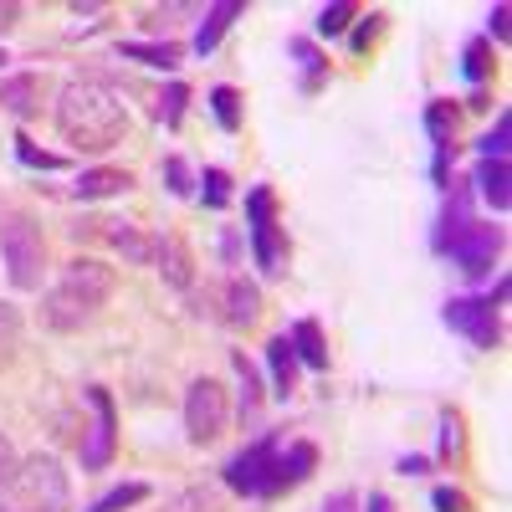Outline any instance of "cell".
Here are the masks:
<instances>
[{
    "label": "cell",
    "mask_w": 512,
    "mask_h": 512,
    "mask_svg": "<svg viewBox=\"0 0 512 512\" xmlns=\"http://www.w3.org/2000/svg\"><path fill=\"white\" fill-rule=\"evenodd\" d=\"M52 123H57L62 144H72L77 154H108L128 134V103L108 77L77 72L52 98Z\"/></svg>",
    "instance_id": "obj_1"
},
{
    "label": "cell",
    "mask_w": 512,
    "mask_h": 512,
    "mask_svg": "<svg viewBox=\"0 0 512 512\" xmlns=\"http://www.w3.org/2000/svg\"><path fill=\"white\" fill-rule=\"evenodd\" d=\"M118 292V272L98 256H72L57 272V282L41 292V323L52 333H82L88 323H98V313L113 303Z\"/></svg>",
    "instance_id": "obj_2"
},
{
    "label": "cell",
    "mask_w": 512,
    "mask_h": 512,
    "mask_svg": "<svg viewBox=\"0 0 512 512\" xmlns=\"http://www.w3.org/2000/svg\"><path fill=\"white\" fill-rule=\"evenodd\" d=\"M0 512H72V472L52 451L21 456L11 487L0 492Z\"/></svg>",
    "instance_id": "obj_3"
},
{
    "label": "cell",
    "mask_w": 512,
    "mask_h": 512,
    "mask_svg": "<svg viewBox=\"0 0 512 512\" xmlns=\"http://www.w3.org/2000/svg\"><path fill=\"white\" fill-rule=\"evenodd\" d=\"M0 267L16 292H41L47 277V236L31 210H6L0 216Z\"/></svg>",
    "instance_id": "obj_4"
},
{
    "label": "cell",
    "mask_w": 512,
    "mask_h": 512,
    "mask_svg": "<svg viewBox=\"0 0 512 512\" xmlns=\"http://www.w3.org/2000/svg\"><path fill=\"white\" fill-rule=\"evenodd\" d=\"M502 303H507V277H497V287L487 292V297H451V303L441 308V318H446V328H456L472 349H482V354H492L497 344H502Z\"/></svg>",
    "instance_id": "obj_5"
},
{
    "label": "cell",
    "mask_w": 512,
    "mask_h": 512,
    "mask_svg": "<svg viewBox=\"0 0 512 512\" xmlns=\"http://www.w3.org/2000/svg\"><path fill=\"white\" fill-rule=\"evenodd\" d=\"M246 241H251V256L267 277H282L287 272V231L277 226V195L272 185H251L246 190Z\"/></svg>",
    "instance_id": "obj_6"
},
{
    "label": "cell",
    "mask_w": 512,
    "mask_h": 512,
    "mask_svg": "<svg viewBox=\"0 0 512 512\" xmlns=\"http://www.w3.org/2000/svg\"><path fill=\"white\" fill-rule=\"evenodd\" d=\"M231 425V400H226V384L195 374L190 390H185V436L190 446H216Z\"/></svg>",
    "instance_id": "obj_7"
},
{
    "label": "cell",
    "mask_w": 512,
    "mask_h": 512,
    "mask_svg": "<svg viewBox=\"0 0 512 512\" xmlns=\"http://www.w3.org/2000/svg\"><path fill=\"white\" fill-rule=\"evenodd\" d=\"M82 400H88V410H93V425H88V436L77 441V461H82V472H108L113 456H118V410H113V395H108V384H88Z\"/></svg>",
    "instance_id": "obj_8"
},
{
    "label": "cell",
    "mask_w": 512,
    "mask_h": 512,
    "mask_svg": "<svg viewBox=\"0 0 512 512\" xmlns=\"http://www.w3.org/2000/svg\"><path fill=\"white\" fill-rule=\"evenodd\" d=\"M282 451V436L277 431H262L256 441H246L226 466H221V482L241 497H267V482H272V461Z\"/></svg>",
    "instance_id": "obj_9"
},
{
    "label": "cell",
    "mask_w": 512,
    "mask_h": 512,
    "mask_svg": "<svg viewBox=\"0 0 512 512\" xmlns=\"http://www.w3.org/2000/svg\"><path fill=\"white\" fill-rule=\"evenodd\" d=\"M502 246H507L502 226H492V221H472V226H466L441 256H446V262H451L461 277L482 282V277H492V267L502 262Z\"/></svg>",
    "instance_id": "obj_10"
},
{
    "label": "cell",
    "mask_w": 512,
    "mask_h": 512,
    "mask_svg": "<svg viewBox=\"0 0 512 512\" xmlns=\"http://www.w3.org/2000/svg\"><path fill=\"white\" fill-rule=\"evenodd\" d=\"M210 303H216V318L236 333L256 328V318H262V287H256L246 272H226L216 282V292H210Z\"/></svg>",
    "instance_id": "obj_11"
},
{
    "label": "cell",
    "mask_w": 512,
    "mask_h": 512,
    "mask_svg": "<svg viewBox=\"0 0 512 512\" xmlns=\"http://www.w3.org/2000/svg\"><path fill=\"white\" fill-rule=\"evenodd\" d=\"M72 236L82 241V236H98V241H108L128 267H154V236L149 231H139L134 221H77L72 226Z\"/></svg>",
    "instance_id": "obj_12"
},
{
    "label": "cell",
    "mask_w": 512,
    "mask_h": 512,
    "mask_svg": "<svg viewBox=\"0 0 512 512\" xmlns=\"http://www.w3.org/2000/svg\"><path fill=\"white\" fill-rule=\"evenodd\" d=\"M313 472H318V446H313V441H282V451H277V461H272L267 497H282V492H292V487H303Z\"/></svg>",
    "instance_id": "obj_13"
},
{
    "label": "cell",
    "mask_w": 512,
    "mask_h": 512,
    "mask_svg": "<svg viewBox=\"0 0 512 512\" xmlns=\"http://www.w3.org/2000/svg\"><path fill=\"white\" fill-rule=\"evenodd\" d=\"M154 267H159V277L175 287V292H190L195 287V251L185 246L180 231L154 236Z\"/></svg>",
    "instance_id": "obj_14"
},
{
    "label": "cell",
    "mask_w": 512,
    "mask_h": 512,
    "mask_svg": "<svg viewBox=\"0 0 512 512\" xmlns=\"http://www.w3.org/2000/svg\"><path fill=\"white\" fill-rule=\"evenodd\" d=\"M472 185H466V180H451L446 185V200H441V216H436V231H431V246L436 251H446L466 226H472Z\"/></svg>",
    "instance_id": "obj_15"
},
{
    "label": "cell",
    "mask_w": 512,
    "mask_h": 512,
    "mask_svg": "<svg viewBox=\"0 0 512 512\" xmlns=\"http://www.w3.org/2000/svg\"><path fill=\"white\" fill-rule=\"evenodd\" d=\"M41 98H47V82H41V72H11L0 77V113L11 118H36L41 113Z\"/></svg>",
    "instance_id": "obj_16"
},
{
    "label": "cell",
    "mask_w": 512,
    "mask_h": 512,
    "mask_svg": "<svg viewBox=\"0 0 512 512\" xmlns=\"http://www.w3.org/2000/svg\"><path fill=\"white\" fill-rule=\"evenodd\" d=\"M246 16V0H216V6H205L200 11V26H195V41H190V52L195 57H210L221 47V36Z\"/></svg>",
    "instance_id": "obj_17"
},
{
    "label": "cell",
    "mask_w": 512,
    "mask_h": 512,
    "mask_svg": "<svg viewBox=\"0 0 512 512\" xmlns=\"http://www.w3.org/2000/svg\"><path fill=\"white\" fill-rule=\"evenodd\" d=\"M297 369H303V364H297L287 333H272L267 338V384H272L277 400H292L297 395Z\"/></svg>",
    "instance_id": "obj_18"
},
{
    "label": "cell",
    "mask_w": 512,
    "mask_h": 512,
    "mask_svg": "<svg viewBox=\"0 0 512 512\" xmlns=\"http://www.w3.org/2000/svg\"><path fill=\"white\" fill-rule=\"evenodd\" d=\"M134 190V175L128 169H108V164H98V169H82L77 175V185H72V200H113V195H128Z\"/></svg>",
    "instance_id": "obj_19"
},
{
    "label": "cell",
    "mask_w": 512,
    "mask_h": 512,
    "mask_svg": "<svg viewBox=\"0 0 512 512\" xmlns=\"http://www.w3.org/2000/svg\"><path fill=\"white\" fill-rule=\"evenodd\" d=\"M466 185H472V195L477 200H487L492 210H497V216H507V205H512V175H507V159H482L477 164V175L472 180H466Z\"/></svg>",
    "instance_id": "obj_20"
},
{
    "label": "cell",
    "mask_w": 512,
    "mask_h": 512,
    "mask_svg": "<svg viewBox=\"0 0 512 512\" xmlns=\"http://www.w3.org/2000/svg\"><path fill=\"white\" fill-rule=\"evenodd\" d=\"M287 344H292V354H297V364H303V369H313V374L328 369V338H323L318 318H297L287 328Z\"/></svg>",
    "instance_id": "obj_21"
},
{
    "label": "cell",
    "mask_w": 512,
    "mask_h": 512,
    "mask_svg": "<svg viewBox=\"0 0 512 512\" xmlns=\"http://www.w3.org/2000/svg\"><path fill=\"white\" fill-rule=\"evenodd\" d=\"M118 57L123 62H139V67L175 72L185 62V47H180V41H118Z\"/></svg>",
    "instance_id": "obj_22"
},
{
    "label": "cell",
    "mask_w": 512,
    "mask_h": 512,
    "mask_svg": "<svg viewBox=\"0 0 512 512\" xmlns=\"http://www.w3.org/2000/svg\"><path fill=\"white\" fill-rule=\"evenodd\" d=\"M231 369H236V384H241V425L256 415V410H262V369H256L241 349H231Z\"/></svg>",
    "instance_id": "obj_23"
},
{
    "label": "cell",
    "mask_w": 512,
    "mask_h": 512,
    "mask_svg": "<svg viewBox=\"0 0 512 512\" xmlns=\"http://www.w3.org/2000/svg\"><path fill=\"white\" fill-rule=\"evenodd\" d=\"M21 344H26V318L16 303L0 297V369H11L21 359Z\"/></svg>",
    "instance_id": "obj_24"
},
{
    "label": "cell",
    "mask_w": 512,
    "mask_h": 512,
    "mask_svg": "<svg viewBox=\"0 0 512 512\" xmlns=\"http://www.w3.org/2000/svg\"><path fill=\"white\" fill-rule=\"evenodd\" d=\"M461 451H466L461 410H441V415H436V461H441V466H456Z\"/></svg>",
    "instance_id": "obj_25"
},
{
    "label": "cell",
    "mask_w": 512,
    "mask_h": 512,
    "mask_svg": "<svg viewBox=\"0 0 512 512\" xmlns=\"http://www.w3.org/2000/svg\"><path fill=\"white\" fill-rule=\"evenodd\" d=\"M461 77L472 82V93L487 88V77H492V41H487V36H472V41L461 47Z\"/></svg>",
    "instance_id": "obj_26"
},
{
    "label": "cell",
    "mask_w": 512,
    "mask_h": 512,
    "mask_svg": "<svg viewBox=\"0 0 512 512\" xmlns=\"http://www.w3.org/2000/svg\"><path fill=\"white\" fill-rule=\"evenodd\" d=\"M287 52H292L297 67H303V93H318V82H323V72H328V62H323V52H318V41L292 36V41H287Z\"/></svg>",
    "instance_id": "obj_27"
},
{
    "label": "cell",
    "mask_w": 512,
    "mask_h": 512,
    "mask_svg": "<svg viewBox=\"0 0 512 512\" xmlns=\"http://www.w3.org/2000/svg\"><path fill=\"white\" fill-rule=\"evenodd\" d=\"M425 134H431V149H446V144H456V108H451L446 98L425 103Z\"/></svg>",
    "instance_id": "obj_28"
},
{
    "label": "cell",
    "mask_w": 512,
    "mask_h": 512,
    "mask_svg": "<svg viewBox=\"0 0 512 512\" xmlns=\"http://www.w3.org/2000/svg\"><path fill=\"white\" fill-rule=\"evenodd\" d=\"M139 502H149V482H118V487H108L93 507H82V512H128Z\"/></svg>",
    "instance_id": "obj_29"
},
{
    "label": "cell",
    "mask_w": 512,
    "mask_h": 512,
    "mask_svg": "<svg viewBox=\"0 0 512 512\" xmlns=\"http://www.w3.org/2000/svg\"><path fill=\"white\" fill-rule=\"evenodd\" d=\"M210 113H216V123L226 128V134H241V93L231 88V82H221V88H210Z\"/></svg>",
    "instance_id": "obj_30"
},
{
    "label": "cell",
    "mask_w": 512,
    "mask_h": 512,
    "mask_svg": "<svg viewBox=\"0 0 512 512\" xmlns=\"http://www.w3.org/2000/svg\"><path fill=\"white\" fill-rule=\"evenodd\" d=\"M185 108H190V88H185V82H169V88L154 98V118L164 128H180L185 123Z\"/></svg>",
    "instance_id": "obj_31"
},
{
    "label": "cell",
    "mask_w": 512,
    "mask_h": 512,
    "mask_svg": "<svg viewBox=\"0 0 512 512\" xmlns=\"http://www.w3.org/2000/svg\"><path fill=\"white\" fill-rule=\"evenodd\" d=\"M354 21H359V6H349V0H333V6L318 11V26H313V31H318L323 41H333V36H349Z\"/></svg>",
    "instance_id": "obj_32"
},
{
    "label": "cell",
    "mask_w": 512,
    "mask_h": 512,
    "mask_svg": "<svg viewBox=\"0 0 512 512\" xmlns=\"http://www.w3.org/2000/svg\"><path fill=\"white\" fill-rule=\"evenodd\" d=\"M195 185H200V200H205L210 210H226V205H231V175H226L221 164H205Z\"/></svg>",
    "instance_id": "obj_33"
},
{
    "label": "cell",
    "mask_w": 512,
    "mask_h": 512,
    "mask_svg": "<svg viewBox=\"0 0 512 512\" xmlns=\"http://www.w3.org/2000/svg\"><path fill=\"white\" fill-rule=\"evenodd\" d=\"M159 175H164V190L175 195V200L195 195V175H190V164H185L180 154H164V164H159Z\"/></svg>",
    "instance_id": "obj_34"
},
{
    "label": "cell",
    "mask_w": 512,
    "mask_h": 512,
    "mask_svg": "<svg viewBox=\"0 0 512 512\" xmlns=\"http://www.w3.org/2000/svg\"><path fill=\"white\" fill-rule=\"evenodd\" d=\"M507 139H512V113L502 108V113H497V123L477 139V154H482V159H507Z\"/></svg>",
    "instance_id": "obj_35"
},
{
    "label": "cell",
    "mask_w": 512,
    "mask_h": 512,
    "mask_svg": "<svg viewBox=\"0 0 512 512\" xmlns=\"http://www.w3.org/2000/svg\"><path fill=\"white\" fill-rule=\"evenodd\" d=\"M384 31V16L379 11H369V16H359V26H349V52L354 57H364L369 47H374V36Z\"/></svg>",
    "instance_id": "obj_36"
},
{
    "label": "cell",
    "mask_w": 512,
    "mask_h": 512,
    "mask_svg": "<svg viewBox=\"0 0 512 512\" xmlns=\"http://www.w3.org/2000/svg\"><path fill=\"white\" fill-rule=\"evenodd\" d=\"M16 159L31 164V169H62V154H47V149H36L26 134H16Z\"/></svg>",
    "instance_id": "obj_37"
},
{
    "label": "cell",
    "mask_w": 512,
    "mask_h": 512,
    "mask_svg": "<svg viewBox=\"0 0 512 512\" xmlns=\"http://www.w3.org/2000/svg\"><path fill=\"white\" fill-rule=\"evenodd\" d=\"M175 512H221V492L216 487H190Z\"/></svg>",
    "instance_id": "obj_38"
},
{
    "label": "cell",
    "mask_w": 512,
    "mask_h": 512,
    "mask_svg": "<svg viewBox=\"0 0 512 512\" xmlns=\"http://www.w3.org/2000/svg\"><path fill=\"white\" fill-rule=\"evenodd\" d=\"M431 507H436V512H472V497H466L461 487H451V482H446V487H436V492H431Z\"/></svg>",
    "instance_id": "obj_39"
},
{
    "label": "cell",
    "mask_w": 512,
    "mask_h": 512,
    "mask_svg": "<svg viewBox=\"0 0 512 512\" xmlns=\"http://www.w3.org/2000/svg\"><path fill=\"white\" fill-rule=\"evenodd\" d=\"M16 466H21V451H16V441L0 431V492L11 487V477H16Z\"/></svg>",
    "instance_id": "obj_40"
},
{
    "label": "cell",
    "mask_w": 512,
    "mask_h": 512,
    "mask_svg": "<svg viewBox=\"0 0 512 512\" xmlns=\"http://www.w3.org/2000/svg\"><path fill=\"white\" fill-rule=\"evenodd\" d=\"M323 512H359V492H354V487H338V492L323 502Z\"/></svg>",
    "instance_id": "obj_41"
},
{
    "label": "cell",
    "mask_w": 512,
    "mask_h": 512,
    "mask_svg": "<svg viewBox=\"0 0 512 512\" xmlns=\"http://www.w3.org/2000/svg\"><path fill=\"white\" fill-rule=\"evenodd\" d=\"M487 41H507V6H502V0L487 11Z\"/></svg>",
    "instance_id": "obj_42"
},
{
    "label": "cell",
    "mask_w": 512,
    "mask_h": 512,
    "mask_svg": "<svg viewBox=\"0 0 512 512\" xmlns=\"http://www.w3.org/2000/svg\"><path fill=\"white\" fill-rule=\"evenodd\" d=\"M425 466H431V456H400L395 472H400V477H425Z\"/></svg>",
    "instance_id": "obj_43"
},
{
    "label": "cell",
    "mask_w": 512,
    "mask_h": 512,
    "mask_svg": "<svg viewBox=\"0 0 512 512\" xmlns=\"http://www.w3.org/2000/svg\"><path fill=\"white\" fill-rule=\"evenodd\" d=\"M359 512H395V502H390V492H369V497H359Z\"/></svg>",
    "instance_id": "obj_44"
},
{
    "label": "cell",
    "mask_w": 512,
    "mask_h": 512,
    "mask_svg": "<svg viewBox=\"0 0 512 512\" xmlns=\"http://www.w3.org/2000/svg\"><path fill=\"white\" fill-rule=\"evenodd\" d=\"M21 21V6H11V0H0V36H11Z\"/></svg>",
    "instance_id": "obj_45"
},
{
    "label": "cell",
    "mask_w": 512,
    "mask_h": 512,
    "mask_svg": "<svg viewBox=\"0 0 512 512\" xmlns=\"http://www.w3.org/2000/svg\"><path fill=\"white\" fill-rule=\"evenodd\" d=\"M236 256H241V236H236V231H226V236H221V262H226V267H236Z\"/></svg>",
    "instance_id": "obj_46"
},
{
    "label": "cell",
    "mask_w": 512,
    "mask_h": 512,
    "mask_svg": "<svg viewBox=\"0 0 512 512\" xmlns=\"http://www.w3.org/2000/svg\"><path fill=\"white\" fill-rule=\"evenodd\" d=\"M6 62H11V57H6V47H0V67H6Z\"/></svg>",
    "instance_id": "obj_47"
}]
</instances>
